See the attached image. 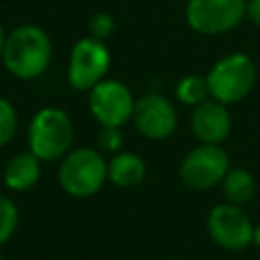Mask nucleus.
<instances>
[{"mask_svg":"<svg viewBox=\"0 0 260 260\" xmlns=\"http://www.w3.org/2000/svg\"><path fill=\"white\" fill-rule=\"evenodd\" d=\"M53 45L49 35L35 24L16 26L4 43L2 61L6 69L18 79H35L51 63Z\"/></svg>","mask_w":260,"mask_h":260,"instance_id":"1","label":"nucleus"},{"mask_svg":"<svg viewBox=\"0 0 260 260\" xmlns=\"http://www.w3.org/2000/svg\"><path fill=\"white\" fill-rule=\"evenodd\" d=\"M73 122L59 108H43L28 126V148L41 160L63 158L71 150Z\"/></svg>","mask_w":260,"mask_h":260,"instance_id":"2","label":"nucleus"},{"mask_svg":"<svg viewBox=\"0 0 260 260\" xmlns=\"http://www.w3.org/2000/svg\"><path fill=\"white\" fill-rule=\"evenodd\" d=\"M108 179V165L98 150H69L59 167V185L73 197H89L98 193Z\"/></svg>","mask_w":260,"mask_h":260,"instance_id":"3","label":"nucleus"},{"mask_svg":"<svg viewBox=\"0 0 260 260\" xmlns=\"http://www.w3.org/2000/svg\"><path fill=\"white\" fill-rule=\"evenodd\" d=\"M209 93L221 104H236L246 98L256 81V67L244 53H232L219 59L207 73Z\"/></svg>","mask_w":260,"mask_h":260,"instance_id":"4","label":"nucleus"},{"mask_svg":"<svg viewBox=\"0 0 260 260\" xmlns=\"http://www.w3.org/2000/svg\"><path fill=\"white\" fill-rule=\"evenodd\" d=\"M230 171L228 152L219 144H201L193 148L181 162V181L195 189L205 191L223 181Z\"/></svg>","mask_w":260,"mask_h":260,"instance_id":"5","label":"nucleus"},{"mask_svg":"<svg viewBox=\"0 0 260 260\" xmlns=\"http://www.w3.org/2000/svg\"><path fill=\"white\" fill-rule=\"evenodd\" d=\"M248 0H189L187 22L201 35H221L240 24Z\"/></svg>","mask_w":260,"mask_h":260,"instance_id":"6","label":"nucleus"},{"mask_svg":"<svg viewBox=\"0 0 260 260\" xmlns=\"http://www.w3.org/2000/svg\"><path fill=\"white\" fill-rule=\"evenodd\" d=\"M110 67V51L104 45V41H98L93 37L79 39L69 57V69H67V79L73 89L85 91L98 85L106 71Z\"/></svg>","mask_w":260,"mask_h":260,"instance_id":"7","label":"nucleus"},{"mask_svg":"<svg viewBox=\"0 0 260 260\" xmlns=\"http://www.w3.org/2000/svg\"><path fill=\"white\" fill-rule=\"evenodd\" d=\"M89 110L102 126H122L132 118L134 98L124 83L102 79L89 89Z\"/></svg>","mask_w":260,"mask_h":260,"instance_id":"8","label":"nucleus"},{"mask_svg":"<svg viewBox=\"0 0 260 260\" xmlns=\"http://www.w3.org/2000/svg\"><path fill=\"white\" fill-rule=\"evenodd\" d=\"M207 232L215 244L228 250H242L252 242V221L240 205L221 203L207 215Z\"/></svg>","mask_w":260,"mask_h":260,"instance_id":"9","label":"nucleus"},{"mask_svg":"<svg viewBox=\"0 0 260 260\" xmlns=\"http://www.w3.org/2000/svg\"><path fill=\"white\" fill-rule=\"evenodd\" d=\"M132 120L140 134L152 140H162L173 134L177 126L175 108L160 93H146L134 102Z\"/></svg>","mask_w":260,"mask_h":260,"instance_id":"10","label":"nucleus"},{"mask_svg":"<svg viewBox=\"0 0 260 260\" xmlns=\"http://www.w3.org/2000/svg\"><path fill=\"white\" fill-rule=\"evenodd\" d=\"M191 126L201 144H221L232 130V118L225 110V104L217 100L201 102L193 110Z\"/></svg>","mask_w":260,"mask_h":260,"instance_id":"11","label":"nucleus"},{"mask_svg":"<svg viewBox=\"0 0 260 260\" xmlns=\"http://www.w3.org/2000/svg\"><path fill=\"white\" fill-rule=\"evenodd\" d=\"M39 177H41V158L30 150L14 154L4 169V183L12 191H26L35 187Z\"/></svg>","mask_w":260,"mask_h":260,"instance_id":"12","label":"nucleus"},{"mask_svg":"<svg viewBox=\"0 0 260 260\" xmlns=\"http://www.w3.org/2000/svg\"><path fill=\"white\" fill-rule=\"evenodd\" d=\"M144 175V160L134 152H118L108 162V179L118 187H136Z\"/></svg>","mask_w":260,"mask_h":260,"instance_id":"13","label":"nucleus"},{"mask_svg":"<svg viewBox=\"0 0 260 260\" xmlns=\"http://www.w3.org/2000/svg\"><path fill=\"white\" fill-rule=\"evenodd\" d=\"M221 183H223V195H225V199L230 203H234V205H244L254 195V179L242 167L230 169Z\"/></svg>","mask_w":260,"mask_h":260,"instance_id":"14","label":"nucleus"},{"mask_svg":"<svg viewBox=\"0 0 260 260\" xmlns=\"http://www.w3.org/2000/svg\"><path fill=\"white\" fill-rule=\"evenodd\" d=\"M175 93L179 98V102L187 104V106H199L201 102H205L209 87H207V79L201 75H185L177 87Z\"/></svg>","mask_w":260,"mask_h":260,"instance_id":"15","label":"nucleus"},{"mask_svg":"<svg viewBox=\"0 0 260 260\" xmlns=\"http://www.w3.org/2000/svg\"><path fill=\"white\" fill-rule=\"evenodd\" d=\"M16 225H18V209H16V205L8 197L0 195V246L6 240H10V236L14 234Z\"/></svg>","mask_w":260,"mask_h":260,"instance_id":"16","label":"nucleus"},{"mask_svg":"<svg viewBox=\"0 0 260 260\" xmlns=\"http://www.w3.org/2000/svg\"><path fill=\"white\" fill-rule=\"evenodd\" d=\"M16 112L12 108V104L4 98H0V146H4L6 142H10V138L16 132Z\"/></svg>","mask_w":260,"mask_h":260,"instance_id":"17","label":"nucleus"},{"mask_svg":"<svg viewBox=\"0 0 260 260\" xmlns=\"http://www.w3.org/2000/svg\"><path fill=\"white\" fill-rule=\"evenodd\" d=\"M87 28H89V32H91L93 39L104 41V39H108L114 32V18L110 14H106V12H98V14H93L89 18Z\"/></svg>","mask_w":260,"mask_h":260,"instance_id":"18","label":"nucleus"},{"mask_svg":"<svg viewBox=\"0 0 260 260\" xmlns=\"http://www.w3.org/2000/svg\"><path fill=\"white\" fill-rule=\"evenodd\" d=\"M98 142H100L102 150H106V152H116V150L122 146L120 126H102L100 134H98Z\"/></svg>","mask_w":260,"mask_h":260,"instance_id":"19","label":"nucleus"},{"mask_svg":"<svg viewBox=\"0 0 260 260\" xmlns=\"http://www.w3.org/2000/svg\"><path fill=\"white\" fill-rule=\"evenodd\" d=\"M246 16L256 26H260V0H248V4H246Z\"/></svg>","mask_w":260,"mask_h":260,"instance_id":"20","label":"nucleus"},{"mask_svg":"<svg viewBox=\"0 0 260 260\" xmlns=\"http://www.w3.org/2000/svg\"><path fill=\"white\" fill-rule=\"evenodd\" d=\"M252 242H254V244L260 248V223L254 228V234H252Z\"/></svg>","mask_w":260,"mask_h":260,"instance_id":"21","label":"nucleus"},{"mask_svg":"<svg viewBox=\"0 0 260 260\" xmlns=\"http://www.w3.org/2000/svg\"><path fill=\"white\" fill-rule=\"evenodd\" d=\"M4 43H6V35H4V28H2V22H0V59H2V51H4Z\"/></svg>","mask_w":260,"mask_h":260,"instance_id":"22","label":"nucleus"},{"mask_svg":"<svg viewBox=\"0 0 260 260\" xmlns=\"http://www.w3.org/2000/svg\"><path fill=\"white\" fill-rule=\"evenodd\" d=\"M0 260H2V254H0Z\"/></svg>","mask_w":260,"mask_h":260,"instance_id":"23","label":"nucleus"}]
</instances>
